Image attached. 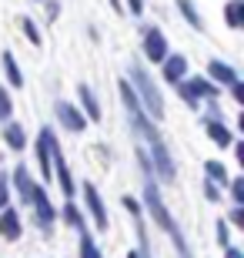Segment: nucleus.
<instances>
[{
    "mask_svg": "<svg viewBox=\"0 0 244 258\" xmlns=\"http://www.w3.org/2000/svg\"><path fill=\"white\" fill-rule=\"evenodd\" d=\"M131 77H134V84H137V91H141V97H144V104H147V111H150L154 117H164V104L157 101V91H154V84H150V77L144 74L141 67H134Z\"/></svg>",
    "mask_w": 244,
    "mask_h": 258,
    "instance_id": "1",
    "label": "nucleus"
},
{
    "mask_svg": "<svg viewBox=\"0 0 244 258\" xmlns=\"http://www.w3.org/2000/svg\"><path fill=\"white\" fill-rule=\"evenodd\" d=\"M164 54H168V47H164V34H160V30H150L147 34V57L150 60H164Z\"/></svg>",
    "mask_w": 244,
    "mask_h": 258,
    "instance_id": "2",
    "label": "nucleus"
},
{
    "mask_svg": "<svg viewBox=\"0 0 244 258\" xmlns=\"http://www.w3.org/2000/svg\"><path fill=\"white\" fill-rule=\"evenodd\" d=\"M57 114H60V121H64V124L70 127V131H80V127H84V117L77 114V111H74L70 104H64V101L57 104Z\"/></svg>",
    "mask_w": 244,
    "mask_h": 258,
    "instance_id": "3",
    "label": "nucleus"
},
{
    "mask_svg": "<svg viewBox=\"0 0 244 258\" xmlns=\"http://www.w3.org/2000/svg\"><path fill=\"white\" fill-rule=\"evenodd\" d=\"M0 235H7V238H17L20 235V225H17V215L14 211H4V218H0Z\"/></svg>",
    "mask_w": 244,
    "mask_h": 258,
    "instance_id": "4",
    "label": "nucleus"
},
{
    "mask_svg": "<svg viewBox=\"0 0 244 258\" xmlns=\"http://www.w3.org/2000/svg\"><path fill=\"white\" fill-rule=\"evenodd\" d=\"M84 195H87V201H91V211H94V218H97V225H107V215H104V208H101V198H97V191L94 188H91V184H87L84 188Z\"/></svg>",
    "mask_w": 244,
    "mask_h": 258,
    "instance_id": "5",
    "label": "nucleus"
},
{
    "mask_svg": "<svg viewBox=\"0 0 244 258\" xmlns=\"http://www.w3.org/2000/svg\"><path fill=\"white\" fill-rule=\"evenodd\" d=\"M211 74H214L217 81H227V84H234V71H231L227 64H217V60H214V64H211Z\"/></svg>",
    "mask_w": 244,
    "mask_h": 258,
    "instance_id": "6",
    "label": "nucleus"
},
{
    "mask_svg": "<svg viewBox=\"0 0 244 258\" xmlns=\"http://www.w3.org/2000/svg\"><path fill=\"white\" fill-rule=\"evenodd\" d=\"M164 74H168V81H178V77L184 74V60H181V57H171V60H168V71H164Z\"/></svg>",
    "mask_w": 244,
    "mask_h": 258,
    "instance_id": "7",
    "label": "nucleus"
},
{
    "mask_svg": "<svg viewBox=\"0 0 244 258\" xmlns=\"http://www.w3.org/2000/svg\"><path fill=\"white\" fill-rule=\"evenodd\" d=\"M4 64H7L10 84H20V71H17V64H14V57H10V54H4Z\"/></svg>",
    "mask_w": 244,
    "mask_h": 258,
    "instance_id": "8",
    "label": "nucleus"
},
{
    "mask_svg": "<svg viewBox=\"0 0 244 258\" xmlns=\"http://www.w3.org/2000/svg\"><path fill=\"white\" fill-rule=\"evenodd\" d=\"M80 97H84V104H87V111H91V117H97L101 111H97V101H94V94L87 91V87H80Z\"/></svg>",
    "mask_w": 244,
    "mask_h": 258,
    "instance_id": "9",
    "label": "nucleus"
},
{
    "mask_svg": "<svg viewBox=\"0 0 244 258\" xmlns=\"http://www.w3.org/2000/svg\"><path fill=\"white\" fill-rule=\"evenodd\" d=\"M241 4H231V7H227V24H231V27H237V24H241Z\"/></svg>",
    "mask_w": 244,
    "mask_h": 258,
    "instance_id": "10",
    "label": "nucleus"
},
{
    "mask_svg": "<svg viewBox=\"0 0 244 258\" xmlns=\"http://www.w3.org/2000/svg\"><path fill=\"white\" fill-rule=\"evenodd\" d=\"M207 134H211L214 141H221V144H227V141H231V134H227L224 127H217V124H211V127H207Z\"/></svg>",
    "mask_w": 244,
    "mask_h": 258,
    "instance_id": "11",
    "label": "nucleus"
},
{
    "mask_svg": "<svg viewBox=\"0 0 244 258\" xmlns=\"http://www.w3.org/2000/svg\"><path fill=\"white\" fill-rule=\"evenodd\" d=\"M181 10H184V14H188V20H191V24H194V27H201V20H197V14H194V7H191L188 0H181Z\"/></svg>",
    "mask_w": 244,
    "mask_h": 258,
    "instance_id": "12",
    "label": "nucleus"
},
{
    "mask_svg": "<svg viewBox=\"0 0 244 258\" xmlns=\"http://www.w3.org/2000/svg\"><path fill=\"white\" fill-rule=\"evenodd\" d=\"M207 174H211V178H217V181H224V168H221L217 161H211V164H207Z\"/></svg>",
    "mask_w": 244,
    "mask_h": 258,
    "instance_id": "13",
    "label": "nucleus"
},
{
    "mask_svg": "<svg viewBox=\"0 0 244 258\" xmlns=\"http://www.w3.org/2000/svg\"><path fill=\"white\" fill-rule=\"evenodd\" d=\"M10 114V97L4 94V87H0V117H7Z\"/></svg>",
    "mask_w": 244,
    "mask_h": 258,
    "instance_id": "14",
    "label": "nucleus"
},
{
    "mask_svg": "<svg viewBox=\"0 0 244 258\" xmlns=\"http://www.w3.org/2000/svg\"><path fill=\"white\" fill-rule=\"evenodd\" d=\"M7 205V174L0 171V208Z\"/></svg>",
    "mask_w": 244,
    "mask_h": 258,
    "instance_id": "15",
    "label": "nucleus"
},
{
    "mask_svg": "<svg viewBox=\"0 0 244 258\" xmlns=\"http://www.w3.org/2000/svg\"><path fill=\"white\" fill-rule=\"evenodd\" d=\"M7 138H10V144H14V148H20V144H24V138H20V131H17V127H10V131H7Z\"/></svg>",
    "mask_w": 244,
    "mask_h": 258,
    "instance_id": "16",
    "label": "nucleus"
},
{
    "mask_svg": "<svg viewBox=\"0 0 244 258\" xmlns=\"http://www.w3.org/2000/svg\"><path fill=\"white\" fill-rule=\"evenodd\" d=\"M84 258H101V255H97V248L91 245V238H84Z\"/></svg>",
    "mask_w": 244,
    "mask_h": 258,
    "instance_id": "17",
    "label": "nucleus"
},
{
    "mask_svg": "<svg viewBox=\"0 0 244 258\" xmlns=\"http://www.w3.org/2000/svg\"><path fill=\"white\" fill-rule=\"evenodd\" d=\"M227 258H241V255H237V251H231V255H227Z\"/></svg>",
    "mask_w": 244,
    "mask_h": 258,
    "instance_id": "18",
    "label": "nucleus"
}]
</instances>
